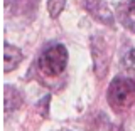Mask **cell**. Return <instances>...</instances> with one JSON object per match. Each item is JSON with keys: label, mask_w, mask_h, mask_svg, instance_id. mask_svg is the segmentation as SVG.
Instances as JSON below:
<instances>
[{"label": "cell", "mask_w": 135, "mask_h": 131, "mask_svg": "<svg viewBox=\"0 0 135 131\" xmlns=\"http://www.w3.org/2000/svg\"><path fill=\"white\" fill-rule=\"evenodd\" d=\"M20 104H22V94L14 86H5V89H3V109H5V113L7 114L14 113Z\"/></svg>", "instance_id": "obj_7"}, {"label": "cell", "mask_w": 135, "mask_h": 131, "mask_svg": "<svg viewBox=\"0 0 135 131\" xmlns=\"http://www.w3.org/2000/svg\"><path fill=\"white\" fill-rule=\"evenodd\" d=\"M39 69L47 77H57L64 72L68 64V49L62 44H51L47 45L39 56Z\"/></svg>", "instance_id": "obj_2"}, {"label": "cell", "mask_w": 135, "mask_h": 131, "mask_svg": "<svg viewBox=\"0 0 135 131\" xmlns=\"http://www.w3.org/2000/svg\"><path fill=\"white\" fill-rule=\"evenodd\" d=\"M22 52L19 47L10 44H3V72H10V71L17 69V66L22 62Z\"/></svg>", "instance_id": "obj_6"}, {"label": "cell", "mask_w": 135, "mask_h": 131, "mask_svg": "<svg viewBox=\"0 0 135 131\" xmlns=\"http://www.w3.org/2000/svg\"><path fill=\"white\" fill-rule=\"evenodd\" d=\"M78 2L81 3L98 22L105 24V25H113V15H112L108 5L103 0H78Z\"/></svg>", "instance_id": "obj_4"}, {"label": "cell", "mask_w": 135, "mask_h": 131, "mask_svg": "<svg viewBox=\"0 0 135 131\" xmlns=\"http://www.w3.org/2000/svg\"><path fill=\"white\" fill-rule=\"evenodd\" d=\"M108 104L115 113H127L135 108V79L115 77L107 92Z\"/></svg>", "instance_id": "obj_1"}, {"label": "cell", "mask_w": 135, "mask_h": 131, "mask_svg": "<svg viewBox=\"0 0 135 131\" xmlns=\"http://www.w3.org/2000/svg\"><path fill=\"white\" fill-rule=\"evenodd\" d=\"M64 5H66V0H47V12L52 19L59 17L62 10H64Z\"/></svg>", "instance_id": "obj_8"}, {"label": "cell", "mask_w": 135, "mask_h": 131, "mask_svg": "<svg viewBox=\"0 0 135 131\" xmlns=\"http://www.w3.org/2000/svg\"><path fill=\"white\" fill-rule=\"evenodd\" d=\"M91 56H93V67L95 74L98 77H105L108 72V64H110V50L107 47V40L101 35H96L91 39Z\"/></svg>", "instance_id": "obj_3"}, {"label": "cell", "mask_w": 135, "mask_h": 131, "mask_svg": "<svg viewBox=\"0 0 135 131\" xmlns=\"http://www.w3.org/2000/svg\"><path fill=\"white\" fill-rule=\"evenodd\" d=\"M117 17L127 30L135 34V0H122L117 8Z\"/></svg>", "instance_id": "obj_5"}]
</instances>
